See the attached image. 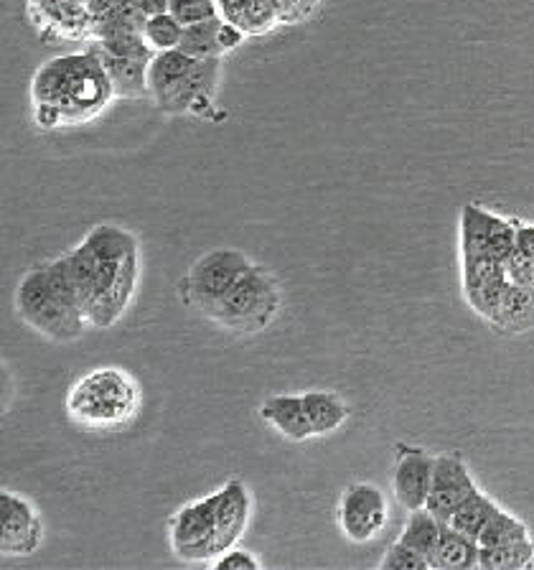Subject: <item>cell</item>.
Masks as SVG:
<instances>
[{"instance_id":"1","label":"cell","mask_w":534,"mask_h":570,"mask_svg":"<svg viewBox=\"0 0 534 570\" xmlns=\"http://www.w3.org/2000/svg\"><path fill=\"white\" fill-rule=\"evenodd\" d=\"M87 324L110 328L128 311L138 283V243L128 229L100 225L65 255Z\"/></svg>"},{"instance_id":"2","label":"cell","mask_w":534,"mask_h":570,"mask_svg":"<svg viewBox=\"0 0 534 570\" xmlns=\"http://www.w3.org/2000/svg\"><path fill=\"white\" fill-rule=\"evenodd\" d=\"M115 89L97 53H67L39 67L31 82L33 120L41 128H67L97 118Z\"/></svg>"},{"instance_id":"3","label":"cell","mask_w":534,"mask_h":570,"mask_svg":"<svg viewBox=\"0 0 534 570\" xmlns=\"http://www.w3.org/2000/svg\"><path fill=\"white\" fill-rule=\"evenodd\" d=\"M16 311L26 324L53 342H75L89 326L71 283L67 257L23 275L16 288Z\"/></svg>"},{"instance_id":"4","label":"cell","mask_w":534,"mask_h":570,"mask_svg":"<svg viewBox=\"0 0 534 570\" xmlns=\"http://www.w3.org/2000/svg\"><path fill=\"white\" fill-rule=\"evenodd\" d=\"M219 59H194L181 49L156 51L148 65V89L158 110L178 115L191 110L219 82Z\"/></svg>"},{"instance_id":"5","label":"cell","mask_w":534,"mask_h":570,"mask_svg":"<svg viewBox=\"0 0 534 570\" xmlns=\"http://www.w3.org/2000/svg\"><path fill=\"white\" fill-rule=\"evenodd\" d=\"M280 308V288L273 273L263 265H253L231 291L209 311L214 324L235 334H260L270 326Z\"/></svg>"},{"instance_id":"6","label":"cell","mask_w":534,"mask_h":570,"mask_svg":"<svg viewBox=\"0 0 534 570\" xmlns=\"http://www.w3.org/2000/svg\"><path fill=\"white\" fill-rule=\"evenodd\" d=\"M138 390L118 367H102L79 382L67 400L69 415L85 425H118L132 417Z\"/></svg>"},{"instance_id":"7","label":"cell","mask_w":534,"mask_h":570,"mask_svg":"<svg viewBox=\"0 0 534 570\" xmlns=\"http://www.w3.org/2000/svg\"><path fill=\"white\" fill-rule=\"evenodd\" d=\"M516 219L466 204L461 209V265H506L516 249Z\"/></svg>"},{"instance_id":"8","label":"cell","mask_w":534,"mask_h":570,"mask_svg":"<svg viewBox=\"0 0 534 570\" xmlns=\"http://www.w3.org/2000/svg\"><path fill=\"white\" fill-rule=\"evenodd\" d=\"M253 267L249 257L239 249L221 247L211 249L199 261L194 263L186 278V291H189V303L194 308H199L204 316L217 306V303L227 296L243 275Z\"/></svg>"},{"instance_id":"9","label":"cell","mask_w":534,"mask_h":570,"mask_svg":"<svg viewBox=\"0 0 534 570\" xmlns=\"http://www.w3.org/2000/svg\"><path fill=\"white\" fill-rule=\"evenodd\" d=\"M217 502L219 492L207 499L186 504L171 520V546L181 560H209L217 558Z\"/></svg>"},{"instance_id":"10","label":"cell","mask_w":534,"mask_h":570,"mask_svg":"<svg viewBox=\"0 0 534 570\" xmlns=\"http://www.w3.org/2000/svg\"><path fill=\"white\" fill-rule=\"evenodd\" d=\"M338 524L352 542H369L385 530L387 499L372 484H352L338 502Z\"/></svg>"},{"instance_id":"11","label":"cell","mask_w":534,"mask_h":570,"mask_svg":"<svg viewBox=\"0 0 534 570\" xmlns=\"http://www.w3.org/2000/svg\"><path fill=\"white\" fill-rule=\"evenodd\" d=\"M43 542V524L26 499L0 492V552L11 558L31 556Z\"/></svg>"},{"instance_id":"12","label":"cell","mask_w":534,"mask_h":570,"mask_svg":"<svg viewBox=\"0 0 534 570\" xmlns=\"http://www.w3.org/2000/svg\"><path fill=\"white\" fill-rule=\"evenodd\" d=\"M474 492H476V481L471 479V471L458 453H443V456H435L433 484L425 504L427 512H433L441 522H448L463 499L471 497Z\"/></svg>"},{"instance_id":"13","label":"cell","mask_w":534,"mask_h":570,"mask_svg":"<svg viewBox=\"0 0 534 570\" xmlns=\"http://www.w3.org/2000/svg\"><path fill=\"white\" fill-rule=\"evenodd\" d=\"M397 449L395 476H392V489H395L397 502L407 512L423 510L427 504V494H431L435 456L423 449H407V445H397Z\"/></svg>"},{"instance_id":"14","label":"cell","mask_w":534,"mask_h":570,"mask_svg":"<svg viewBox=\"0 0 534 570\" xmlns=\"http://www.w3.org/2000/svg\"><path fill=\"white\" fill-rule=\"evenodd\" d=\"M461 275L463 296H466L468 306L474 308L478 316L492 321L506 288L512 285L510 275H506V265H461Z\"/></svg>"},{"instance_id":"15","label":"cell","mask_w":534,"mask_h":570,"mask_svg":"<svg viewBox=\"0 0 534 570\" xmlns=\"http://www.w3.org/2000/svg\"><path fill=\"white\" fill-rule=\"evenodd\" d=\"M249 494L243 481H229L219 492L217 502V540H214V550L217 556L227 552L237 546V540L243 538L249 522Z\"/></svg>"},{"instance_id":"16","label":"cell","mask_w":534,"mask_h":570,"mask_svg":"<svg viewBox=\"0 0 534 570\" xmlns=\"http://www.w3.org/2000/svg\"><path fill=\"white\" fill-rule=\"evenodd\" d=\"M217 11L247 36H263L280 26L275 0H217Z\"/></svg>"},{"instance_id":"17","label":"cell","mask_w":534,"mask_h":570,"mask_svg":"<svg viewBox=\"0 0 534 570\" xmlns=\"http://www.w3.org/2000/svg\"><path fill=\"white\" fill-rule=\"evenodd\" d=\"M89 51L97 53L110 77L115 97H150L148 89V65L150 59H128V57H112V53L102 51L100 47H89Z\"/></svg>"},{"instance_id":"18","label":"cell","mask_w":534,"mask_h":570,"mask_svg":"<svg viewBox=\"0 0 534 570\" xmlns=\"http://www.w3.org/2000/svg\"><path fill=\"white\" fill-rule=\"evenodd\" d=\"M260 415L290 441H306L314 435L303 395H275L265 400Z\"/></svg>"},{"instance_id":"19","label":"cell","mask_w":534,"mask_h":570,"mask_svg":"<svg viewBox=\"0 0 534 570\" xmlns=\"http://www.w3.org/2000/svg\"><path fill=\"white\" fill-rule=\"evenodd\" d=\"M492 324L506 334H527L534 328V288L512 283L498 303Z\"/></svg>"},{"instance_id":"20","label":"cell","mask_w":534,"mask_h":570,"mask_svg":"<svg viewBox=\"0 0 534 570\" xmlns=\"http://www.w3.org/2000/svg\"><path fill=\"white\" fill-rule=\"evenodd\" d=\"M481 546L478 540L468 538L458 530H453L451 524L443 522L438 550H435L433 566L435 570H474L478 568Z\"/></svg>"},{"instance_id":"21","label":"cell","mask_w":534,"mask_h":570,"mask_svg":"<svg viewBox=\"0 0 534 570\" xmlns=\"http://www.w3.org/2000/svg\"><path fill=\"white\" fill-rule=\"evenodd\" d=\"M441 530H443V522L423 507V510L409 512L405 530H403V534H399V542H405L407 548L421 552V556L431 560V566H433L435 550H438V540H441ZM433 570H435V566H433Z\"/></svg>"},{"instance_id":"22","label":"cell","mask_w":534,"mask_h":570,"mask_svg":"<svg viewBox=\"0 0 534 570\" xmlns=\"http://www.w3.org/2000/svg\"><path fill=\"white\" fill-rule=\"evenodd\" d=\"M502 510V507H496L492 499H488L484 492H476L463 499L458 504V510L453 512V517L445 524H451L453 530H458L463 534H468V538L478 540L481 532L486 530V524L492 522V517Z\"/></svg>"},{"instance_id":"23","label":"cell","mask_w":534,"mask_h":570,"mask_svg":"<svg viewBox=\"0 0 534 570\" xmlns=\"http://www.w3.org/2000/svg\"><path fill=\"white\" fill-rule=\"evenodd\" d=\"M303 403H306L308 421L314 425V435L334 433L349 417V407L336 395H332V392H306Z\"/></svg>"},{"instance_id":"24","label":"cell","mask_w":534,"mask_h":570,"mask_svg":"<svg viewBox=\"0 0 534 570\" xmlns=\"http://www.w3.org/2000/svg\"><path fill=\"white\" fill-rule=\"evenodd\" d=\"M43 21H49L57 29H67L77 36L82 29H92V13H89L87 0H33Z\"/></svg>"},{"instance_id":"25","label":"cell","mask_w":534,"mask_h":570,"mask_svg":"<svg viewBox=\"0 0 534 570\" xmlns=\"http://www.w3.org/2000/svg\"><path fill=\"white\" fill-rule=\"evenodd\" d=\"M221 21H225V18L214 16L201 23L184 26V36H181V43H178V49L189 53L194 59H221L225 57V51L219 47Z\"/></svg>"},{"instance_id":"26","label":"cell","mask_w":534,"mask_h":570,"mask_svg":"<svg viewBox=\"0 0 534 570\" xmlns=\"http://www.w3.org/2000/svg\"><path fill=\"white\" fill-rule=\"evenodd\" d=\"M534 566V542L520 540L502 548H481V570H524Z\"/></svg>"},{"instance_id":"27","label":"cell","mask_w":534,"mask_h":570,"mask_svg":"<svg viewBox=\"0 0 534 570\" xmlns=\"http://www.w3.org/2000/svg\"><path fill=\"white\" fill-rule=\"evenodd\" d=\"M527 538H530L527 524L516 520L514 514L498 510L492 517V522L486 524V530L481 532L478 546L481 548H502V546H512V542H520V540H527Z\"/></svg>"},{"instance_id":"28","label":"cell","mask_w":534,"mask_h":570,"mask_svg":"<svg viewBox=\"0 0 534 570\" xmlns=\"http://www.w3.org/2000/svg\"><path fill=\"white\" fill-rule=\"evenodd\" d=\"M142 36H146V41L150 43V49L154 51L178 49V43H181V36H184V26L178 23L171 13H158L148 18Z\"/></svg>"},{"instance_id":"29","label":"cell","mask_w":534,"mask_h":570,"mask_svg":"<svg viewBox=\"0 0 534 570\" xmlns=\"http://www.w3.org/2000/svg\"><path fill=\"white\" fill-rule=\"evenodd\" d=\"M168 13H171L181 26L201 23L207 21V18L219 16L217 0H171Z\"/></svg>"},{"instance_id":"30","label":"cell","mask_w":534,"mask_h":570,"mask_svg":"<svg viewBox=\"0 0 534 570\" xmlns=\"http://www.w3.org/2000/svg\"><path fill=\"white\" fill-rule=\"evenodd\" d=\"M382 570H433L431 560L423 558L421 552H415L413 548H407L405 542H395L387 552L385 560L379 563Z\"/></svg>"},{"instance_id":"31","label":"cell","mask_w":534,"mask_h":570,"mask_svg":"<svg viewBox=\"0 0 534 570\" xmlns=\"http://www.w3.org/2000/svg\"><path fill=\"white\" fill-rule=\"evenodd\" d=\"M506 275H510V283L532 285L534 288V257L514 249L510 261H506Z\"/></svg>"},{"instance_id":"32","label":"cell","mask_w":534,"mask_h":570,"mask_svg":"<svg viewBox=\"0 0 534 570\" xmlns=\"http://www.w3.org/2000/svg\"><path fill=\"white\" fill-rule=\"evenodd\" d=\"M316 3L318 0H275L280 23H303L316 11Z\"/></svg>"},{"instance_id":"33","label":"cell","mask_w":534,"mask_h":570,"mask_svg":"<svg viewBox=\"0 0 534 570\" xmlns=\"http://www.w3.org/2000/svg\"><path fill=\"white\" fill-rule=\"evenodd\" d=\"M214 568L217 570H257L260 568V563H257V560L249 556L247 550H227V552H221L219 556V560H214Z\"/></svg>"},{"instance_id":"34","label":"cell","mask_w":534,"mask_h":570,"mask_svg":"<svg viewBox=\"0 0 534 570\" xmlns=\"http://www.w3.org/2000/svg\"><path fill=\"white\" fill-rule=\"evenodd\" d=\"M245 31L243 29H237L235 23H229V21H221V29H219V47H221V51H231V49H237L239 43L245 41Z\"/></svg>"},{"instance_id":"35","label":"cell","mask_w":534,"mask_h":570,"mask_svg":"<svg viewBox=\"0 0 534 570\" xmlns=\"http://www.w3.org/2000/svg\"><path fill=\"white\" fill-rule=\"evenodd\" d=\"M516 249L534 257V225H516Z\"/></svg>"},{"instance_id":"36","label":"cell","mask_w":534,"mask_h":570,"mask_svg":"<svg viewBox=\"0 0 534 570\" xmlns=\"http://www.w3.org/2000/svg\"><path fill=\"white\" fill-rule=\"evenodd\" d=\"M130 3H136L140 11L150 18V16H158V13H168V6H171V0H130Z\"/></svg>"}]
</instances>
